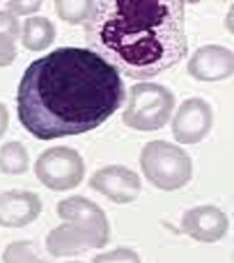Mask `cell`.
Returning <instances> with one entry per match:
<instances>
[{"label": "cell", "mask_w": 234, "mask_h": 263, "mask_svg": "<svg viewBox=\"0 0 234 263\" xmlns=\"http://www.w3.org/2000/svg\"><path fill=\"white\" fill-rule=\"evenodd\" d=\"M53 24L46 18L36 16L27 18L23 29V44L33 51H40L49 48L55 39Z\"/></svg>", "instance_id": "obj_12"}, {"label": "cell", "mask_w": 234, "mask_h": 263, "mask_svg": "<svg viewBox=\"0 0 234 263\" xmlns=\"http://www.w3.org/2000/svg\"><path fill=\"white\" fill-rule=\"evenodd\" d=\"M175 106L173 94L156 83H140L132 85L122 121L135 130H158L168 124Z\"/></svg>", "instance_id": "obj_5"}, {"label": "cell", "mask_w": 234, "mask_h": 263, "mask_svg": "<svg viewBox=\"0 0 234 263\" xmlns=\"http://www.w3.org/2000/svg\"><path fill=\"white\" fill-rule=\"evenodd\" d=\"M9 121V115L5 106L0 103V139L7 130Z\"/></svg>", "instance_id": "obj_20"}, {"label": "cell", "mask_w": 234, "mask_h": 263, "mask_svg": "<svg viewBox=\"0 0 234 263\" xmlns=\"http://www.w3.org/2000/svg\"><path fill=\"white\" fill-rule=\"evenodd\" d=\"M56 212L64 222L47 236V249L53 256L78 255L108 243V222L95 202L82 196H73L58 202Z\"/></svg>", "instance_id": "obj_3"}, {"label": "cell", "mask_w": 234, "mask_h": 263, "mask_svg": "<svg viewBox=\"0 0 234 263\" xmlns=\"http://www.w3.org/2000/svg\"><path fill=\"white\" fill-rule=\"evenodd\" d=\"M140 163L146 178L154 187L167 191L185 187L193 175V162L187 152L164 141L146 143Z\"/></svg>", "instance_id": "obj_4"}, {"label": "cell", "mask_w": 234, "mask_h": 263, "mask_svg": "<svg viewBox=\"0 0 234 263\" xmlns=\"http://www.w3.org/2000/svg\"><path fill=\"white\" fill-rule=\"evenodd\" d=\"M185 14L183 1L100 0L85 23V39L119 73L149 79L187 56Z\"/></svg>", "instance_id": "obj_2"}, {"label": "cell", "mask_w": 234, "mask_h": 263, "mask_svg": "<svg viewBox=\"0 0 234 263\" xmlns=\"http://www.w3.org/2000/svg\"><path fill=\"white\" fill-rule=\"evenodd\" d=\"M95 2L90 0H60L55 2L58 16L72 24L87 21L90 17Z\"/></svg>", "instance_id": "obj_15"}, {"label": "cell", "mask_w": 234, "mask_h": 263, "mask_svg": "<svg viewBox=\"0 0 234 263\" xmlns=\"http://www.w3.org/2000/svg\"><path fill=\"white\" fill-rule=\"evenodd\" d=\"M41 1H34V0H18V1H11L7 2V7L13 15L18 16H26L34 13L40 10L41 7Z\"/></svg>", "instance_id": "obj_19"}, {"label": "cell", "mask_w": 234, "mask_h": 263, "mask_svg": "<svg viewBox=\"0 0 234 263\" xmlns=\"http://www.w3.org/2000/svg\"><path fill=\"white\" fill-rule=\"evenodd\" d=\"M234 70L233 51L217 45L197 49L187 64L188 72L196 80L214 82L229 78Z\"/></svg>", "instance_id": "obj_9"}, {"label": "cell", "mask_w": 234, "mask_h": 263, "mask_svg": "<svg viewBox=\"0 0 234 263\" xmlns=\"http://www.w3.org/2000/svg\"><path fill=\"white\" fill-rule=\"evenodd\" d=\"M92 263H141V260L135 251L119 247L97 254L92 259Z\"/></svg>", "instance_id": "obj_16"}, {"label": "cell", "mask_w": 234, "mask_h": 263, "mask_svg": "<svg viewBox=\"0 0 234 263\" xmlns=\"http://www.w3.org/2000/svg\"><path fill=\"white\" fill-rule=\"evenodd\" d=\"M16 39L9 35L0 33V67L11 64L16 58Z\"/></svg>", "instance_id": "obj_17"}, {"label": "cell", "mask_w": 234, "mask_h": 263, "mask_svg": "<svg viewBox=\"0 0 234 263\" xmlns=\"http://www.w3.org/2000/svg\"><path fill=\"white\" fill-rule=\"evenodd\" d=\"M212 123L209 104L201 98H190L182 102L173 118V135L179 143H198L209 132Z\"/></svg>", "instance_id": "obj_7"}, {"label": "cell", "mask_w": 234, "mask_h": 263, "mask_svg": "<svg viewBox=\"0 0 234 263\" xmlns=\"http://www.w3.org/2000/svg\"><path fill=\"white\" fill-rule=\"evenodd\" d=\"M89 186L118 204L134 201L141 190L137 173L120 165H110L97 170L91 177Z\"/></svg>", "instance_id": "obj_8"}, {"label": "cell", "mask_w": 234, "mask_h": 263, "mask_svg": "<svg viewBox=\"0 0 234 263\" xmlns=\"http://www.w3.org/2000/svg\"><path fill=\"white\" fill-rule=\"evenodd\" d=\"M126 98L119 73L90 49L60 48L25 71L18 116L36 138L50 141L97 128Z\"/></svg>", "instance_id": "obj_1"}, {"label": "cell", "mask_w": 234, "mask_h": 263, "mask_svg": "<svg viewBox=\"0 0 234 263\" xmlns=\"http://www.w3.org/2000/svg\"><path fill=\"white\" fill-rule=\"evenodd\" d=\"M184 233L203 243H214L222 238L228 229V219L214 205H203L190 209L181 222Z\"/></svg>", "instance_id": "obj_10"}, {"label": "cell", "mask_w": 234, "mask_h": 263, "mask_svg": "<svg viewBox=\"0 0 234 263\" xmlns=\"http://www.w3.org/2000/svg\"><path fill=\"white\" fill-rule=\"evenodd\" d=\"M29 163L28 153L19 142H9L0 149V170L5 174H23L28 170Z\"/></svg>", "instance_id": "obj_13"}, {"label": "cell", "mask_w": 234, "mask_h": 263, "mask_svg": "<svg viewBox=\"0 0 234 263\" xmlns=\"http://www.w3.org/2000/svg\"><path fill=\"white\" fill-rule=\"evenodd\" d=\"M68 263H82V262H68Z\"/></svg>", "instance_id": "obj_21"}, {"label": "cell", "mask_w": 234, "mask_h": 263, "mask_svg": "<svg viewBox=\"0 0 234 263\" xmlns=\"http://www.w3.org/2000/svg\"><path fill=\"white\" fill-rule=\"evenodd\" d=\"M43 205L36 194L12 190L0 194V226L19 228L34 222Z\"/></svg>", "instance_id": "obj_11"}, {"label": "cell", "mask_w": 234, "mask_h": 263, "mask_svg": "<svg viewBox=\"0 0 234 263\" xmlns=\"http://www.w3.org/2000/svg\"><path fill=\"white\" fill-rule=\"evenodd\" d=\"M35 173L41 183L56 191L70 190L82 182L85 165L78 151L65 146L49 149L35 164Z\"/></svg>", "instance_id": "obj_6"}, {"label": "cell", "mask_w": 234, "mask_h": 263, "mask_svg": "<svg viewBox=\"0 0 234 263\" xmlns=\"http://www.w3.org/2000/svg\"><path fill=\"white\" fill-rule=\"evenodd\" d=\"M4 263H50L34 241L23 240L12 242L2 255Z\"/></svg>", "instance_id": "obj_14"}, {"label": "cell", "mask_w": 234, "mask_h": 263, "mask_svg": "<svg viewBox=\"0 0 234 263\" xmlns=\"http://www.w3.org/2000/svg\"><path fill=\"white\" fill-rule=\"evenodd\" d=\"M0 33L16 40L20 33V24L16 16L8 11H0Z\"/></svg>", "instance_id": "obj_18"}]
</instances>
